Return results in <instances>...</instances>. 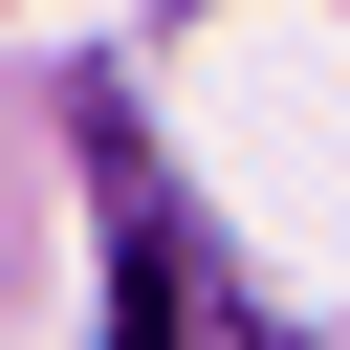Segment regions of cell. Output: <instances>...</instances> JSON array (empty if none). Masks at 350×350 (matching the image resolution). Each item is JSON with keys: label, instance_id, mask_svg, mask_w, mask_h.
Masks as SVG:
<instances>
[{"label": "cell", "instance_id": "obj_1", "mask_svg": "<svg viewBox=\"0 0 350 350\" xmlns=\"http://www.w3.org/2000/svg\"><path fill=\"white\" fill-rule=\"evenodd\" d=\"M109 350H284V328H241L219 262H197V219L131 197V219H109Z\"/></svg>", "mask_w": 350, "mask_h": 350}]
</instances>
